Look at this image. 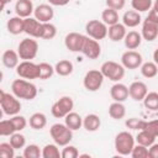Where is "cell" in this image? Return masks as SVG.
<instances>
[{
    "label": "cell",
    "mask_w": 158,
    "mask_h": 158,
    "mask_svg": "<svg viewBox=\"0 0 158 158\" xmlns=\"http://www.w3.org/2000/svg\"><path fill=\"white\" fill-rule=\"evenodd\" d=\"M11 91L19 99H25V100H33L37 96L36 85L23 78L15 79L11 83Z\"/></svg>",
    "instance_id": "obj_1"
},
{
    "label": "cell",
    "mask_w": 158,
    "mask_h": 158,
    "mask_svg": "<svg viewBox=\"0 0 158 158\" xmlns=\"http://www.w3.org/2000/svg\"><path fill=\"white\" fill-rule=\"evenodd\" d=\"M49 133L54 143H57L60 147L69 144V142L73 139V130H70L65 123L52 125L49 128Z\"/></svg>",
    "instance_id": "obj_2"
},
{
    "label": "cell",
    "mask_w": 158,
    "mask_h": 158,
    "mask_svg": "<svg viewBox=\"0 0 158 158\" xmlns=\"http://www.w3.org/2000/svg\"><path fill=\"white\" fill-rule=\"evenodd\" d=\"M0 106L2 109V112L7 116L17 115L21 110V102L17 96L10 93H5L4 90H0Z\"/></svg>",
    "instance_id": "obj_3"
},
{
    "label": "cell",
    "mask_w": 158,
    "mask_h": 158,
    "mask_svg": "<svg viewBox=\"0 0 158 158\" xmlns=\"http://www.w3.org/2000/svg\"><path fill=\"white\" fill-rule=\"evenodd\" d=\"M135 137L128 131L118 132L115 137V149L120 156H131L135 147Z\"/></svg>",
    "instance_id": "obj_4"
},
{
    "label": "cell",
    "mask_w": 158,
    "mask_h": 158,
    "mask_svg": "<svg viewBox=\"0 0 158 158\" xmlns=\"http://www.w3.org/2000/svg\"><path fill=\"white\" fill-rule=\"evenodd\" d=\"M125 67L120 63H116L114 60H107L104 62L100 67V70L102 73V75L112 81H120L123 77H125Z\"/></svg>",
    "instance_id": "obj_5"
},
{
    "label": "cell",
    "mask_w": 158,
    "mask_h": 158,
    "mask_svg": "<svg viewBox=\"0 0 158 158\" xmlns=\"http://www.w3.org/2000/svg\"><path fill=\"white\" fill-rule=\"evenodd\" d=\"M17 53L20 56V59L23 60H31L35 59L38 53V43L33 37L23 38L19 46H17Z\"/></svg>",
    "instance_id": "obj_6"
},
{
    "label": "cell",
    "mask_w": 158,
    "mask_h": 158,
    "mask_svg": "<svg viewBox=\"0 0 158 158\" xmlns=\"http://www.w3.org/2000/svg\"><path fill=\"white\" fill-rule=\"evenodd\" d=\"M74 109V101L70 96H62L59 98L51 107V114L56 117V118H62L65 117L69 112H72Z\"/></svg>",
    "instance_id": "obj_7"
},
{
    "label": "cell",
    "mask_w": 158,
    "mask_h": 158,
    "mask_svg": "<svg viewBox=\"0 0 158 158\" xmlns=\"http://www.w3.org/2000/svg\"><path fill=\"white\" fill-rule=\"evenodd\" d=\"M107 31H109L107 25L105 22H102V21H99V20H90L85 25L86 35L89 37L96 40V41L104 40L107 36Z\"/></svg>",
    "instance_id": "obj_8"
},
{
    "label": "cell",
    "mask_w": 158,
    "mask_h": 158,
    "mask_svg": "<svg viewBox=\"0 0 158 158\" xmlns=\"http://www.w3.org/2000/svg\"><path fill=\"white\" fill-rule=\"evenodd\" d=\"M104 75L101 73V70L98 69H91L88 70L83 78V85L88 91H96L101 88L102 83H104Z\"/></svg>",
    "instance_id": "obj_9"
},
{
    "label": "cell",
    "mask_w": 158,
    "mask_h": 158,
    "mask_svg": "<svg viewBox=\"0 0 158 158\" xmlns=\"http://www.w3.org/2000/svg\"><path fill=\"white\" fill-rule=\"evenodd\" d=\"M16 73L20 78L23 79H38L40 78V67L32 60H22L16 67Z\"/></svg>",
    "instance_id": "obj_10"
},
{
    "label": "cell",
    "mask_w": 158,
    "mask_h": 158,
    "mask_svg": "<svg viewBox=\"0 0 158 158\" xmlns=\"http://www.w3.org/2000/svg\"><path fill=\"white\" fill-rule=\"evenodd\" d=\"M142 63H143L142 54L135 49H128L121 56V64L126 69H137L142 65Z\"/></svg>",
    "instance_id": "obj_11"
},
{
    "label": "cell",
    "mask_w": 158,
    "mask_h": 158,
    "mask_svg": "<svg viewBox=\"0 0 158 158\" xmlns=\"http://www.w3.org/2000/svg\"><path fill=\"white\" fill-rule=\"evenodd\" d=\"M23 32L33 38H41L43 32V23L40 22L36 17L23 19Z\"/></svg>",
    "instance_id": "obj_12"
},
{
    "label": "cell",
    "mask_w": 158,
    "mask_h": 158,
    "mask_svg": "<svg viewBox=\"0 0 158 158\" xmlns=\"http://www.w3.org/2000/svg\"><path fill=\"white\" fill-rule=\"evenodd\" d=\"M85 38H86V36H84L79 32H69L64 37V46L70 52H81Z\"/></svg>",
    "instance_id": "obj_13"
},
{
    "label": "cell",
    "mask_w": 158,
    "mask_h": 158,
    "mask_svg": "<svg viewBox=\"0 0 158 158\" xmlns=\"http://www.w3.org/2000/svg\"><path fill=\"white\" fill-rule=\"evenodd\" d=\"M81 53L88 57L89 59H96L100 57L101 54V47L99 44V41L86 36L85 41H84V44H83V48H81Z\"/></svg>",
    "instance_id": "obj_14"
},
{
    "label": "cell",
    "mask_w": 158,
    "mask_h": 158,
    "mask_svg": "<svg viewBox=\"0 0 158 158\" xmlns=\"http://www.w3.org/2000/svg\"><path fill=\"white\" fill-rule=\"evenodd\" d=\"M128 94L135 101H143L146 95L148 94V88L143 81H133L128 86Z\"/></svg>",
    "instance_id": "obj_15"
},
{
    "label": "cell",
    "mask_w": 158,
    "mask_h": 158,
    "mask_svg": "<svg viewBox=\"0 0 158 158\" xmlns=\"http://www.w3.org/2000/svg\"><path fill=\"white\" fill-rule=\"evenodd\" d=\"M33 15H35V17H36L40 22H42V23H44V22H51V20H52L53 16H54V10H53V7H52L51 5H48V4H41V5H38V6L35 7Z\"/></svg>",
    "instance_id": "obj_16"
},
{
    "label": "cell",
    "mask_w": 158,
    "mask_h": 158,
    "mask_svg": "<svg viewBox=\"0 0 158 158\" xmlns=\"http://www.w3.org/2000/svg\"><path fill=\"white\" fill-rule=\"evenodd\" d=\"M142 38L146 40L147 42H152L158 37V25L149 21L146 19L142 23V30H141Z\"/></svg>",
    "instance_id": "obj_17"
},
{
    "label": "cell",
    "mask_w": 158,
    "mask_h": 158,
    "mask_svg": "<svg viewBox=\"0 0 158 158\" xmlns=\"http://www.w3.org/2000/svg\"><path fill=\"white\" fill-rule=\"evenodd\" d=\"M110 95H111V99H112L114 101L123 102V101L130 96V94H128V88H127L125 84L117 81V83H115V84L111 86V89H110Z\"/></svg>",
    "instance_id": "obj_18"
},
{
    "label": "cell",
    "mask_w": 158,
    "mask_h": 158,
    "mask_svg": "<svg viewBox=\"0 0 158 158\" xmlns=\"http://www.w3.org/2000/svg\"><path fill=\"white\" fill-rule=\"evenodd\" d=\"M35 7L31 0H17L15 4V12L17 16L26 19L30 17L31 14H33Z\"/></svg>",
    "instance_id": "obj_19"
},
{
    "label": "cell",
    "mask_w": 158,
    "mask_h": 158,
    "mask_svg": "<svg viewBox=\"0 0 158 158\" xmlns=\"http://www.w3.org/2000/svg\"><path fill=\"white\" fill-rule=\"evenodd\" d=\"M127 31H126V26L123 23H115L109 26V31H107V36L112 42H120L125 38Z\"/></svg>",
    "instance_id": "obj_20"
},
{
    "label": "cell",
    "mask_w": 158,
    "mask_h": 158,
    "mask_svg": "<svg viewBox=\"0 0 158 158\" xmlns=\"http://www.w3.org/2000/svg\"><path fill=\"white\" fill-rule=\"evenodd\" d=\"M19 59H20V56L16 51H12V49H6L2 56H1V62L2 64L9 68V69H12V68H16L19 65Z\"/></svg>",
    "instance_id": "obj_21"
},
{
    "label": "cell",
    "mask_w": 158,
    "mask_h": 158,
    "mask_svg": "<svg viewBox=\"0 0 158 158\" xmlns=\"http://www.w3.org/2000/svg\"><path fill=\"white\" fill-rule=\"evenodd\" d=\"M141 21H142V17H141L139 12L136 11V10H128V11H126V12L123 14V16H122V23H123L126 27L133 28V27L138 26V25L141 23Z\"/></svg>",
    "instance_id": "obj_22"
},
{
    "label": "cell",
    "mask_w": 158,
    "mask_h": 158,
    "mask_svg": "<svg viewBox=\"0 0 158 158\" xmlns=\"http://www.w3.org/2000/svg\"><path fill=\"white\" fill-rule=\"evenodd\" d=\"M101 120L96 114H88L83 118V127L89 132H95L100 128Z\"/></svg>",
    "instance_id": "obj_23"
},
{
    "label": "cell",
    "mask_w": 158,
    "mask_h": 158,
    "mask_svg": "<svg viewBox=\"0 0 158 158\" xmlns=\"http://www.w3.org/2000/svg\"><path fill=\"white\" fill-rule=\"evenodd\" d=\"M123 42L127 49H136L142 42V35L137 31H128L123 38Z\"/></svg>",
    "instance_id": "obj_24"
},
{
    "label": "cell",
    "mask_w": 158,
    "mask_h": 158,
    "mask_svg": "<svg viewBox=\"0 0 158 158\" xmlns=\"http://www.w3.org/2000/svg\"><path fill=\"white\" fill-rule=\"evenodd\" d=\"M6 28H7L9 33H11V35L22 33L23 32V19L17 16V15L11 17L6 23Z\"/></svg>",
    "instance_id": "obj_25"
},
{
    "label": "cell",
    "mask_w": 158,
    "mask_h": 158,
    "mask_svg": "<svg viewBox=\"0 0 158 158\" xmlns=\"http://www.w3.org/2000/svg\"><path fill=\"white\" fill-rule=\"evenodd\" d=\"M73 69H74V65L70 60L68 59H62L59 62L56 63L54 65V72L60 75V77H68L73 73Z\"/></svg>",
    "instance_id": "obj_26"
},
{
    "label": "cell",
    "mask_w": 158,
    "mask_h": 158,
    "mask_svg": "<svg viewBox=\"0 0 158 158\" xmlns=\"http://www.w3.org/2000/svg\"><path fill=\"white\" fill-rule=\"evenodd\" d=\"M109 115L114 120H122L126 115V107L120 101H114L109 106Z\"/></svg>",
    "instance_id": "obj_27"
},
{
    "label": "cell",
    "mask_w": 158,
    "mask_h": 158,
    "mask_svg": "<svg viewBox=\"0 0 158 158\" xmlns=\"http://www.w3.org/2000/svg\"><path fill=\"white\" fill-rule=\"evenodd\" d=\"M28 123H30V127L33 130H43L47 125V117L42 112H35L30 116Z\"/></svg>",
    "instance_id": "obj_28"
},
{
    "label": "cell",
    "mask_w": 158,
    "mask_h": 158,
    "mask_svg": "<svg viewBox=\"0 0 158 158\" xmlns=\"http://www.w3.org/2000/svg\"><path fill=\"white\" fill-rule=\"evenodd\" d=\"M64 123H65L70 130L77 131V130H79V128L83 126V117H81L79 114L72 111V112H69V114L64 117Z\"/></svg>",
    "instance_id": "obj_29"
},
{
    "label": "cell",
    "mask_w": 158,
    "mask_h": 158,
    "mask_svg": "<svg viewBox=\"0 0 158 158\" xmlns=\"http://www.w3.org/2000/svg\"><path fill=\"white\" fill-rule=\"evenodd\" d=\"M101 20L107 26H111V25L117 23L118 22V12H117V10H114L111 7H106L101 12Z\"/></svg>",
    "instance_id": "obj_30"
},
{
    "label": "cell",
    "mask_w": 158,
    "mask_h": 158,
    "mask_svg": "<svg viewBox=\"0 0 158 158\" xmlns=\"http://www.w3.org/2000/svg\"><path fill=\"white\" fill-rule=\"evenodd\" d=\"M139 68H141V74L147 79H152V78L157 77V74H158V65L154 62L142 63V65Z\"/></svg>",
    "instance_id": "obj_31"
},
{
    "label": "cell",
    "mask_w": 158,
    "mask_h": 158,
    "mask_svg": "<svg viewBox=\"0 0 158 158\" xmlns=\"http://www.w3.org/2000/svg\"><path fill=\"white\" fill-rule=\"evenodd\" d=\"M156 138H157V137H154V136H153L152 133H149L148 131L141 130V131H138V133H137V136H136L135 139H136V142H137L138 144L149 147V146H152V144L154 143Z\"/></svg>",
    "instance_id": "obj_32"
},
{
    "label": "cell",
    "mask_w": 158,
    "mask_h": 158,
    "mask_svg": "<svg viewBox=\"0 0 158 158\" xmlns=\"http://www.w3.org/2000/svg\"><path fill=\"white\" fill-rule=\"evenodd\" d=\"M59 146L57 143H49L46 144L42 148V157L43 158H59L62 157L60 152H59Z\"/></svg>",
    "instance_id": "obj_33"
},
{
    "label": "cell",
    "mask_w": 158,
    "mask_h": 158,
    "mask_svg": "<svg viewBox=\"0 0 158 158\" xmlns=\"http://www.w3.org/2000/svg\"><path fill=\"white\" fill-rule=\"evenodd\" d=\"M143 105L146 109L151 110V111H157L158 110V93L156 91H151L146 95V98L143 99Z\"/></svg>",
    "instance_id": "obj_34"
},
{
    "label": "cell",
    "mask_w": 158,
    "mask_h": 158,
    "mask_svg": "<svg viewBox=\"0 0 158 158\" xmlns=\"http://www.w3.org/2000/svg\"><path fill=\"white\" fill-rule=\"evenodd\" d=\"M40 67V78L41 80H46V79H49L56 72H54V67H52L49 63H46V62H42L38 64Z\"/></svg>",
    "instance_id": "obj_35"
},
{
    "label": "cell",
    "mask_w": 158,
    "mask_h": 158,
    "mask_svg": "<svg viewBox=\"0 0 158 158\" xmlns=\"http://www.w3.org/2000/svg\"><path fill=\"white\" fill-rule=\"evenodd\" d=\"M132 9L138 11V12H144L152 9L153 2L152 0H131Z\"/></svg>",
    "instance_id": "obj_36"
},
{
    "label": "cell",
    "mask_w": 158,
    "mask_h": 158,
    "mask_svg": "<svg viewBox=\"0 0 158 158\" xmlns=\"http://www.w3.org/2000/svg\"><path fill=\"white\" fill-rule=\"evenodd\" d=\"M146 122H147V121H144V120H142V118H138V117H130V118L126 120L125 125H126V127L130 128V130L141 131V130L144 128Z\"/></svg>",
    "instance_id": "obj_37"
},
{
    "label": "cell",
    "mask_w": 158,
    "mask_h": 158,
    "mask_svg": "<svg viewBox=\"0 0 158 158\" xmlns=\"http://www.w3.org/2000/svg\"><path fill=\"white\" fill-rule=\"evenodd\" d=\"M10 143L11 146L15 148V149H20V148H23L25 144H26V138L22 133L20 132H15L10 136Z\"/></svg>",
    "instance_id": "obj_38"
},
{
    "label": "cell",
    "mask_w": 158,
    "mask_h": 158,
    "mask_svg": "<svg viewBox=\"0 0 158 158\" xmlns=\"http://www.w3.org/2000/svg\"><path fill=\"white\" fill-rule=\"evenodd\" d=\"M23 157L25 158H40L42 157V151L37 144H28L23 148Z\"/></svg>",
    "instance_id": "obj_39"
},
{
    "label": "cell",
    "mask_w": 158,
    "mask_h": 158,
    "mask_svg": "<svg viewBox=\"0 0 158 158\" xmlns=\"http://www.w3.org/2000/svg\"><path fill=\"white\" fill-rule=\"evenodd\" d=\"M15 126L11 122V120H1L0 121V135L1 136H11L12 133H15Z\"/></svg>",
    "instance_id": "obj_40"
},
{
    "label": "cell",
    "mask_w": 158,
    "mask_h": 158,
    "mask_svg": "<svg viewBox=\"0 0 158 158\" xmlns=\"http://www.w3.org/2000/svg\"><path fill=\"white\" fill-rule=\"evenodd\" d=\"M57 35V28L53 23L51 22H44L43 23V32H42V37L43 40H52Z\"/></svg>",
    "instance_id": "obj_41"
},
{
    "label": "cell",
    "mask_w": 158,
    "mask_h": 158,
    "mask_svg": "<svg viewBox=\"0 0 158 158\" xmlns=\"http://www.w3.org/2000/svg\"><path fill=\"white\" fill-rule=\"evenodd\" d=\"M0 156L2 158H14L15 157V148L9 142L0 143Z\"/></svg>",
    "instance_id": "obj_42"
},
{
    "label": "cell",
    "mask_w": 158,
    "mask_h": 158,
    "mask_svg": "<svg viewBox=\"0 0 158 158\" xmlns=\"http://www.w3.org/2000/svg\"><path fill=\"white\" fill-rule=\"evenodd\" d=\"M11 122L14 123V126H15V130H16V132H20V131H22L26 126H27V120H26V117H23V116H21V115H14V116H11Z\"/></svg>",
    "instance_id": "obj_43"
},
{
    "label": "cell",
    "mask_w": 158,
    "mask_h": 158,
    "mask_svg": "<svg viewBox=\"0 0 158 158\" xmlns=\"http://www.w3.org/2000/svg\"><path fill=\"white\" fill-rule=\"evenodd\" d=\"M131 156L133 158H149L148 157V147L137 143V144H135V147L131 152Z\"/></svg>",
    "instance_id": "obj_44"
},
{
    "label": "cell",
    "mask_w": 158,
    "mask_h": 158,
    "mask_svg": "<svg viewBox=\"0 0 158 158\" xmlns=\"http://www.w3.org/2000/svg\"><path fill=\"white\" fill-rule=\"evenodd\" d=\"M60 154H62V158H77V157H79V151L75 146L67 144L62 149Z\"/></svg>",
    "instance_id": "obj_45"
},
{
    "label": "cell",
    "mask_w": 158,
    "mask_h": 158,
    "mask_svg": "<svg viewBox=\"0 0 158 158\" xmlns=\"http://www.w3.org/2000/svg\"><path fill=\"white\" fill-rule=\"evenodd\" d=\"M146 131H148L149 133H152L154 137H158V120H152V121H147L144 128Z\"/></svg>",
    "instance_id": "obj_46"
},
{
    "label": "cell",
    "mask_w": 158,
    "mask_h": 158,
    "mask_svg": "<svg viewBox=\"0 0 158 158\" xmlns=\"http://www.w3.org/2000/svg\"><path fill=\"white\" fill-rule=\"evenodd\" d=\"M126 4V0H106V6L111 7L114 10H121L123 9Z\"/></svg>",
    "instance_id": "obj_47"
},
{
    "label": "cell",
    "mask_w": 158,
    "mask_h": 158,
    "mask_svg": "<svg viewBox=\"0 0 158 158\" xmlns=\"http://www.w3.org/2000/svg\"><path fill=\"white\" fill-rule=\"evenodd\" d=\"M147 19H148L149 21H152V22H154V23H157V25H158V10H157L156 7H153V6H152V9H151V10H149V12H148Z\"/></svg>",
    "instance_id": "obj_48"
},
{
    "label": "cell",
    "mask_w": 158,
    "mask_h": 158,
    "mask_svg": "<svg viewBox=\"0 0 158 158\" xmlns=\"http://www.w3.org/2000/svg\"><path fill=\"white\" fill-rule=\"evenodd\" d=\"M148 157L149 158H158V143H153L148 147Z\"/></svg>",
    "instance_id": "obj_49"
},
{
    "label": "cell",
    "mask_w": 158,
    "mask_h": 158,
    "mask_svg": "<svg viewBox=\"0 0 158 158\" xmlns=\"http://www.w3.org/2000/svg\"><path fill=\"white\" fill-rule=\"evenodd\" d=\"M70 0H48L49 5L52 6H65L67 4H69Z\"/></svg>",
    "instance_id": "obj_50"
},
{
    "label": "cell",
    "mask_w": 158,
    "mask_h": 158,
    "mask_svg": "<svg viewBox=\"0 0 158 158\" xmlns=\"http://www.w3.org/2000/svg\"><path fill=\"white\" fill-rule=\"evenodd\" d=\"M153 62L158 65V48H156L153 52Z\"/></svg>",
    "instance_id": "obj_51"
},
{
    "label": "cell",
    "mask_w": 158,
    "mask_h": 158,
    "mask_svg": "<svg viewBox=\"0 0 158 158\" xmlns=\"http://www.w3.org/2000/svg\"><path fill=\"white\" fill-rule=\"evenodd\" d=\"M0 1H1V9H4V7H5V5H6V4H9V2H11L12 0H0Z\"/></svg>",
    "instance_id": "obj_52"
},
{
    "label": "cell",
    "mask_w": 158,
    "mask_h": 158,
    "mask_svg": "<svg viewBox=\"0 0 158 158\" xmlns=\"http://www.w3.org/2000/svg\"><path fill=\"white\" fill-rule=\"evenodd\" d=\"M153 7H156V9L158 10V0H154V2H153Z\"/></svg>",
    "instance_id": "obj_53"
}]
</instances>
